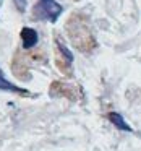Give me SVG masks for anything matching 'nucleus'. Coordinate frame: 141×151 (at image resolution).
<instances>
[{
    "label": "nucleus",
    "mask_w": 141,
    "mask_h": 151,
    "mask_svg": "<svg viewBox=\"0 0 141 151\" xmlns=\"http://www.w3.org/2000/svg\"><path fill=\"white\" fill-rule=\"evenodd\" d=\"M63 7L57 4L55 0H41L34 7L33 17L34 20H47V21H57V18L62 15Z\"/></svg>",
    "instance_id": "obj_2"
},
{
    "label": "nucleus",
    "mask_w": 141,
    "mask_h": 151,
    "mask_svg": "<svg viewBox=\"0 0 141 151\" xmlns=\"http://www.w3.org/2000/svg\"><path fill=\"white\" fill-rule=\"evenodd\" d=\"M0 89H2V91H8V93H18V94H28L26 89H23V88H20V86H16V85L8 81V80L5 78L2 68H0Z\"/></svg>",
    "instance_id": "obj_5"
},
{
    "label": "nucleus",
    "mask_w": 141,
    "mask_h": 151,
    "mask_svg": "<svg viewBox=\"0 0 141 151\" xmlns=\"http://www.w3.org/2000/svg\"><path fill=\"white\" fill-rule=\"evenodd\" d=\"M13 4L16 5V8L20 12H24L26 10V5H28V0H13Z\"/></svg>",
    "instance_id": "obj_7"
},
{
    "label": "nucleus",
    "mask_w": 141,
    "mask_h": 151,
    "mask_svg": "<svg viewBox=\"0 0 141 151\" xmlns=\"http://www.w3.org/2000/svg\"><path fill=\"white\" fill-rule=\"evenodd\" d=\"M0 2H2V0H0Z\"/></svg>",
    "instance_id": "obj_8"
},
{
    "label": "nucleus",
    "mask_w": 141,
    "mask_h": 151,
    "mask_svg": "<svg viewBox=\"0 0 141 151\" xmlns=\"http://www.w3.org/2000/svg\"><path fill=\"white\" fill-rule=\"evenodd\" d=\"M54 89H60V93H57L55 96H65V98H68V99H72V101H76V88L75 86H72V85H63V83H54V86H52Z\"/></svg>",
    "instance_id": "obj_4"
},
{
    "label": "nucleus",
    "mask_w": 141,
    "mask_h": 151,
    "mask_svg": "<svg viewBox=\"0 0 141 151\" xmlns=\"http://www.w3.org/2000/svg\"><path fill=\"white\" fill-rule=\"evenodd\" d=\"M21 41H23V47L24 49H31L37 44L39 36H37V31H34L33 28H23L21 29Z\"/></svg>",
    "instance_id": "obj_3"
},
{
    "label": "nucleus",
    "mask_w": 141,
    "mask_h": 151,
    "mask_svg": "<svg viewBox=\"0 0 141 151\" xmlns=\"http://www.w3.org/2000/svg\"><path fill=\"white\" fill-rule=\"evenodd\" d=\"M109 120H110L112 124L118 128V130H122V132H131V127L127 124V122H125V119L122 117V114H118V112H110V114H109Z\"/></svg>",
    "instance_id": "obj_6"
},
{
    "label": "nucleus",
    "mask_w": 141,
    "mask_h": 151,
    "mask_svg": "<svg viewBox=\"0 0 141 151\" xmlns=\"http://www.w3.org/2000/svg\"><path fill=\"white\" fill-rule=\"evenodd\" d=\"M67 28H68L70 39L73 41V44H75L81 52H91L96 47V41H94V37H92V33H91V29H89L86 20H81L79 17L73 15Z\"/></svg>",
    "instance_id": "obj_1"
}]
</instances>
